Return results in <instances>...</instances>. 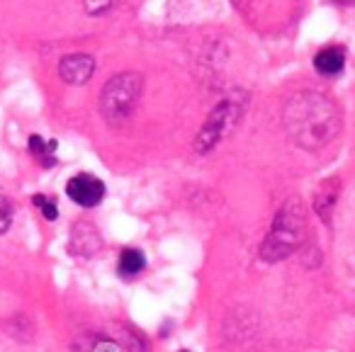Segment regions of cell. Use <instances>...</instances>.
Returning a JSON list of instances; mask_svg holds the SVG:
<instances>
[{"instance_id": "1", "label": "cell", "mask_w": 355, "mask_h": 352, "mask_svg": "<svg viewBox=\"0 0 355 352\" xmlns=\"http://www.w3.org/2000/svg\"><path fill=\"white\" fill-rule=\"evenodd\" d=\"M282 127L295 146L321 151L340 132V109L324 93L302 90L282 107Z\"/></svg>"}, {"instance_id": "2", "label": "cell", "mask_w": 355, "mask_h": 352, "mask_svg": "<svg viewBox=\"0 0 355 352\" xmlns=\"http://www.w3.org/2000/svg\"><path fill=\"white\" fill-rule=\"evenodd\" d=\"M306 238V209L300 200H290L275 214L266 240L261 243L263 263H280L302 248Z\"/></svg>"}, {"instance_id": "3", "label": "cell", "mask_w": 355, "mask_h": 352, "mask_svg": "<svg viewBox=\"0 0 355 352\" xmlns=\"http://www.w3.org/2000/svg\"><path fill=\"white\" fill-rule=\"evenodd\" d=\"M144 95V76L137 71H124L105 83L100 90V114L110 127H124L134 117L139 100Z\"/></svg>"}, {"instance_id": "4", "label": "cell", "mask_w": 355, "mask_h": 352, "mask_svg": "<svg viewBox=\"0 0 355 352\" xmlns=\"http://www.w3.org/2000/svg\"><path fill=\"white\" fill-rule=\"evenodd\" d=\"M246 105L248 103L243 93H234V95H227L224 100H219L217 107L209 112V117L205 119L198 137H195V151L209 153L222 141H227V139L236 132L239 124H241Z\"/></svg>"}, {"instance_id": "5", "label": "cell", "mask_w": 355, "mask_h": 352, "mask_svg": "<svg viewBox=\"0 0 355 352\" xmlns=\"http://www.w3.org/2000/svg\"><path fill=\"white\" fill-rule=\"evenodd\" d=\"M105 182L93 173H76L69 182H66V195L73 204L83 206V209H95L100 202L105 200Z\"/></svg>"}, {"instance_id": "6", "label": "cell", "mask_w": 355, "mask_h": 352, "mask_svg": "<svg viewBox=\"0 0 355 352\" xmlns=\"http://www.w3.org/2000/svg\"><path fill=\"white\" fill-rule=\"evenodd\" d=\"M95 73V59L90 54H69L59 61V76L69 85H85Z\"/></svg>"}, {"instance_id": "7", "label": "cell", "mask_w": 355, "mask_h": 352, "mask_svg": "<svg viewBox=\"0 0 355 352\" xmlns=\"http://www.w3.org/2000/svg\"><path fill=\"white\" fill-rule=\"evenodd\" d=\"M69 250L78 258H90L100 250V234L90 224H76L71 229V243Z\"/></svg>"}, {"instance_id": "8", "label": "cell", "mask_w": 355, "mask_h": 352, "mask_svg": "<svg viewBox=\"0 0 355 352\" xmlns=\"http://www.w3.org/2000/svg\"><path fill=\"white\" fill-rule=\"evenodd\" d=\"M314 69H316V73L326 76V78L340 76L345 69V49L338 44L324 46V49L314 56Z\"/></svg>"}, {"instance_id": "9", "label": "cell", "mask_w": 355, "mask_h": 352, "mask_svg": "<svg viewBox=\"0 0 355 352\" xmlns=\"http://www.w3.org/2000/svg\"><path fill=\"white\" fill-rule=\"evenodd\" d=\"M76 352H132V350L124 342L103 335V333H88V335L80 337Z\"/></svg>"}, {"instance_id": "10", "label": "cell", "mask_w": 355, "mask_h": 352, "mask_svg": "<svg viewBox=\"0 0 355 352\" xmlns=\"http://www.w3.org/2000/svg\"><path fill=\"white\" fill-rule=\"evenodd\" d=\"M146 270V255L139 248H124L117 260V272L122 279H134Z\"/></svg>"}, {"instance_id": "11", "label": "cell", "mask_w": 355, "mask_h": 352, "mask_svg": "<svg viewBox=\"0 0 355 352\" xmlns=\"http://www.w3.org/2000/svg\"><path fill=\"white\" fill-rule=\"evenodd\" d=\"M338 192H340V185H336L334 180L324 182V185H321L319 190H316V195H314V209H316V214H319L324 221L331 219V211H334L336 200H338Z\"/></svg>"}, {"instance_id": "12", "label": "cell", "mask_w": 355, "mask_h": 352, "mask_svg": "<svg viewBox=\"0 0 355 352\" xmlns=\"http://www.w3.org/2000/svg\"><path fill=\"white\" fill-rule=\"evenodd\" d=\"M30 153L37 158V161L42 163L44 168H51V166H56V156H54V151H56V141L54 139H42V137H37V134H32L30 137Z\"/></svg>"}, {"instance_id": "13", "label": "cell", "mask_w": 355, "mask_h": 352, "mask_svg": "<svg viewBox=\"0 0 355 352\" xmlns=\"http://www.w3.org/2000/svg\"><path fill=\"white\" fill-rule=\"evenodd\" d=\"M32 204L42 211V216H44L46 221L59 219V204H56V200L51 195H35L32 197Z\"/></svg>"}, {"instance_id": "14", "label": "cell", "mask_w": 355, "mask_h": 352, "mask_svg": "<svg viewBox=\"0 0 355 352\" xmlns=\"http://www.w3.org/2000/svg\"><path fill=\"white\" fill-rule=\"evenodd\" d=\"M12 214H15V206H12V200L8 195L0 192V236L6 234L12 224Z\"/></svg>"}, {"instance_id": "15", "label": "cell", "mask_w": 355, "mask_h": 352, "mask_svg": "<svg viewBox=\"0 0 355 352\" xmlns=\"http://www.w3.org/2000/svg\"><path fill=\"white\" fill-rule=\"evenodd\" d=\"M119 0H83V10L88 15H105L110 12L114 6H117Z\"/></svg>"}, {"instance_id": "16", "label": "cell", "mask_w": 355, "mask_h": 352, "mask_svg": "<svg viewBox=\"0 0 355 352\" xmlns=\"http://www.w3.org/2000/svg\"><path fill=\"white\" fill-rule=\"evenodd\" d=\"M334 3H338V6H350V3H355V0H334Z\"/></svg>"}, {"instance_id": "17", "label": "cell", "mask_w": 355, "mask_h": 352, "mask_svg": "<svg viewBox=\"0 0 355 352\" xmlns=\"http://www.w3.org/2000/svg\"><path fill=\"white\" fill-rule=\"evenodd\" d=\"M178 352H190V350H178Z\"/></svg>"}]
</instances>
